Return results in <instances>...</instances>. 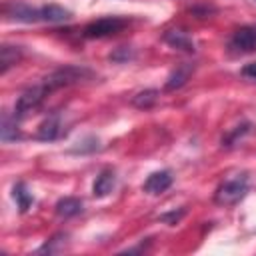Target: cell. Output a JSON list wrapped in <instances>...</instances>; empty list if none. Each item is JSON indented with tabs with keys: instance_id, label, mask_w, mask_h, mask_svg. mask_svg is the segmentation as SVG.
I'll use <instances>...</instances> for the list:
<instances>
[{
	"instance_id": "9",
	"label": "cell",
	"mask_w": 256,
	"mask_h": 256,
	"mask_svg": "<svg viewBox=\"0 0 256 256\" xmlns=\"http://www.w3.org/2000/svg\"><path fill=\"white\" fill-rule=\"evenodd\" d=\"M114 186H116V174H114V170H102L96 176V180H94L92 194L96 198H104V196H108L114 190Z\"/></svg>"
},
{
	"instance_id": "8",
	"label": "cell",
	"mask_w": 256,
	"mask_h": 256,
	"mask_svg": "<svg viewBox=\"0 0 256 256\" xmlns=\"http://www.w3.org/2000/svg\"><path fill=\"white\" fill-rule=\"evenodd\" d=\"M38 10H40V22H48V24L66 22L72 18V12L58 4H46V6H40Z\"/></svg>"
},
{
	"instance_id": "20",
	"label": "cell",
	"mask_w": 256,
	"mask_h": 256,
	"mask_svg": "<svg viewBox=\"0 0 256 256\" xmlns=\"http://www.w3.org/2000/svg\"><path fill=\"white\" fill-rule=\"evenodd\" d=\"M240 74H242L246 80H252V82H256V62H250V64H246V66L240 70Z\"/></svg>"
},
{
	"instance_id": "21",
	"label": "cell",
	"mask_w": 256,
	"mask_h": 256,
	"mask_svg": "<svg viewBox=\"0 0 256 256\" xmlns=\"http://www.w3.org/2000/svg\"><path fill=\"white\" fill-rule=\"evenodd\" d=\"M184 214V210H180V212H170V214H164L162 216V220L164 222H168V224H176L178 220H180V216Z\"/></svg>"
},
{
	"instance_id": "14",
	"label": "cell",
	"mask_w": 256,
	"mask_h": 256,
	"mask_svg": "<svg viewBox=\"0 0 256 256\" xmlns=\"http://www.w3.org/2000/svg\"><path fill=\"white\" fill-rule=\"evenodd\" d=\"M0 136L4 142L8 140H16L18 138V116H10L8 112L2 116V128H0Z\"/></svg>"
},
{
	"instance_id": "7",
	"label": "cell",
	"mask_w": 256,
	"mask_h": 256,
	"mask_svg": "<svg viewBox=\"0 0 256 256\" xmlns=\"http://www.w3.org/2000/svg\"><path fill=\"white\" fill-rule=\"evenodd\" d=\"M172 172L170 170H158V172H152L146 180H144V184H142V190L144 192H148V194H162V192H166L170 186H172Z\"/></svg>"
},
{
	"instance_id": "3",
	"label": "cell",
	"mask_w": 256,
	"mask_h": 256,
	"mask_svg": "<svg viewBox=\"0 0 256 256\" xmlns=\"http://www.w3.org/2000/svg\"><path fill=\"white\" fill-rule=\"evenodd\" d=\"M126 24H128V20L122 16H104V18L90 22L82 34H84V38H108V36L122 32L126 28Z\"/></svg>"
},
{
	"instance_id": "1",
	"label": "cell",
	"mask_w": 256,
	"mask_h": 256,
	"mask_svg": "<svg viewBox=\"0 0 256 256\" xmlns=\"http://www.w3.org/2000/svg\"><path fill=\"white\" fill-rule=\"evenodd\" d=\"M88 78H92V72L84 66H62V68H56L54 72H50L46 78H42V82L52 92V90H58V88H64L70 84H78Z\"/></svg>"
},
{
	"instance_id": "17",
	"label": "cell",
	"mask_w": 256,
	"mask_h": 256,
	"mask_svg": "<svg viewBox=\"0 0 256 256\" xmlns=\"http://www.w3.org/2000/svg\"><path fill=\"white\" fill-rule=\"evenodd\" d=\"M156 100H158V92L150 88V90L138 92V94L132 98V104H134L136 108H150V106L156 104Z\"/></svg>"
},
{
	"instance_id": "12",
	"label": "cell",
	"mask_w": 256,
	"mask_h": 256,
	"mask_svg": "<svg viewBox=\"0 0 256 256\" xmlns=\"http://www.w3.org/2000/svg\"><path fill=\"white\" fill-rule=\"evenodd\" d=\"M82 200L80 198H74V196H66V198H60L56 202V214L62 216V218H72V216H78L82 212Z\"/></svg>"
},
{
	"instance_id": "11",
	"label": "cell",
	"mask_w": 256,
	"mask_h": 256,
	"mask_svg": "<svg viewBox=\"0 0 256 256\" xmlns=\"http://www.w3.org/2000/svg\"><path fill=\"white\" fill-rule=\"evenodd\" d=\"M164 40H166L172 48H178V50H184V52H194V50H196L194 40H192L184 30H168V32L164 34Z\"/></svg>"
},
{
	"instance_id": "13",
	"label": "cell",
	"mask_w": 256,
	"mask_h": 256,
	"mask_svg": "<svg viewBox=\"0 0 256 256\" xmlns=\"http://www.w3.org/2000/svg\"><path fill=\"white\" fill-rule=\"evenodd\" d=\"M8 16L18 20V22H40V10L26 6V4H16L8 10Z\"/></svg>"
},
{
	"instance_id": "5",
	"label": "cell",
	"mask_w": 256,
	"mask_h": 256,
	"mask_svg": "<svg viewBox=\"0 0 256 256\" xmlns=\"http://www.w3.org/2000/svg\"><path fill=\"white\" fill-rule=\"evenodd\" d=\"M228 52L232 56L256 52V24L240 26L228 40Z\"/></svg>"
},
{
	"instance_id": "10",
	"label": "cell",
	"mask_w": 256,
	"mask_h": 256,
	"mask_svg": "<svg viewBox=\"0 0 256 256\" xmlns=\"http://www.w3.org/2000/svg\"><path fill=\"white\" fill-rule=\"evenodd\" d=\"M192 72H194V64H190V62L178 64V66L170 72V76H168V80H166V90H176V88L184 86L186 80L192 76Z\"/></svg>"
},
{
	"instance_id": "19",
	"label": "cell",
	"mask_w": 256,
	"mask_h": 256,
	"mask_svg": "<svg viewBox=\"0 0 256 256\" xmlns=\"http://www.w3.org/2000/svg\"><path fill=\"white\" fill-rule=\"evenodd\" d=\"M132 56H134V54H132L126 46H122V48H118L116 52H112V54H110V58H112L114 62H126V60H130Z\"/></svg>"
},
{
	"instance_id": "15",
	"label": "cell",
	"mask_w": 256,
	"mask_h": 256,
	"mask_svg": "<svg viewBox=\"0 0 256 256\" xmlns=\"http://www.w3.org/2000/svg\"><path fill=\"white\" fill-rule=\"evenodd\" d=\"M22 56V50L18 46H8L4 44L0 50V64H2V72H6L10 66H14Z\"/></svg>"
},
{
	"instance_id": "4",
	"label": "cell",
	"mask_w": 256,
	"mask_h": 256,
	"mask_svg": "<svg viewBox=\"0 0 256 256\" xmlns=\"http://www.w3.org/2000/svg\"><path fill=\"white\" fill-rule=\"evenodd\" d=\"M48 94H50V90H48V86H46L44 82L26 88V90L18 96V100H16V104H14V114H16L18 118L26 116L28 112L36 110V108L44 102V98H46Z\"/></svg>"
},
{
	"instance_id": "18",
	"label": "cell",
	"mask_w": 256,
	"mask_h": 256,
	"mask_svg": "<svg viewBox=\"0 0 256 256\" xmlns=\"http://www.w3.org/2000/svg\"><path fill=\"white\" fill-rule=\"evenodd\" d=\"M248 130H250V124H248V122H246V124H242V126H236V128H234V130H232V132L222 140V144H224L226 148L234 146L238 140H242V136H244V134H248Z\"/></svg>"
},
{
	"instance_id": "16",
	"label": "cell",
	"mask_w": 256,
	"mask_h": 256,
	"mask_svg": "<svg viewBox=\"0 0 256 256\" xmlns=\"http://www.w3.org/2000/svg\"><path fill=\"white\" fill-rule=\"evenodd\" d=\"M12 196H14V200H16V204H18V208H20V212H26L30 206H32V202H34V198H32V194L28 192V188L22 184V182H18L16 186H14V190H12Z\"/></svg>"
},
{
	"instance_id": "6",
	"label": "cell",
	"mask_w": 256,
	"mask_h": 256,
	"mask_svg": "<svg viewBox=\"0 0 256 256\" xmlns=\"http://www.w3.org/2000/svg\"><path fill=\"white\" fill-rule=\"evenodd\" d=\"M68 134V124L66 120L62 118V114H50L40 126H38V132H36V138L38 140H44V142H52V140H58L62 136Z\"/></svg>"
},
{
	"instance_id": "2",
	"label": "cell",
	"mask_w": 256,
	"mask_h": 256,
	"mask_svg": "<svg viewBox=\"0 0 256 256\" xmlns=\"http://www.w3.org/2000/svg\"><path fill=\"white\" fill-rule=\"evenodd\" d=\"M248 192V178L246 174H238L236 178H230L222 182L214 192V202L220 206H232L240 202Z\"/></svg>"
}]
</instances>
